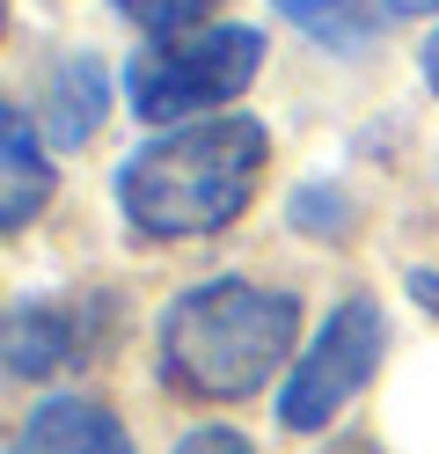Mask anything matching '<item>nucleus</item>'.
Instances as JSON below:
<instances>
[{
  "mask_svg": "<svg viewBox=\"0 0 439 454\" xmlns=\"http://www.w3.org/2000/svg\"><path fill=\"white\" fill-rule=\"evenodd\" d=\"M271 8L293 22V30H308L315 44L359 51V44H373V37L403 15V0H271Z\"/></svg>",
  "mask_w": 439,
  "mask_h": 454,
  "instance_id": "nucleus-9",
  "label": "nucleus"
},
{
  "mask_svg": "<svg viewBox=\"0 0 439 454\" xmlns=\"http://www.w3.org/2000/svg\"><path fill=\"white\" fill-rule=\"evenodd\" d=\"M410 8H439V0H403V15H410Z\"/></svg>",
  "mask_w": 439,
  "mask_h": 454,
  "instance_id": "nucleus-14",
  "label": "nucleus"
},
{
  "mask_svg": "<svg viewBox=\"0 0 439 454\" xmlns=\"http://www.w3.org/2000/svg\"><path fill=\"white\" fill-rule=\"evenodd\" d=\"M8 454H132L125 418L96 395H44L29 403V418L15 425V447Z\"/></svg>",
  "mask_w": 439,
  "mask_h": 454,
  "instance_id": "nucleus-7",
  "label": "nucleus"
},
{
  "mask_svg": "<svg viewBox=\"0 0 439 454\" xmlns=\"http://www.w3.org/2000/svg\"><path fill=\"white\" fill-rule=\"evenodd\" d=\"M418 67H425V89H432V96H439V30H432V37H425V51H418Z\"/></svg>",
  "mask_w": 439,
  "mask_h": 454,
  "instance_id": "nucleus-13",
  "label": "nucleus"
},
{
  "mask_svg": "<svg viewBox=\"0 0 439 454\" xmlns=\"http://www.w3.org/2000/svg\"><path fill=\"white\" fill-rule=\"evenodd\" d=\"M169 454H256L242 433H234V425H191L184 440H176Z\"/></svg>",
  "mask_w": 439,
  "mask_h": 454,
  "instance_id": "nucleus-12",
  "label": "nucleus"
},
{
  "mask_svg": "<svg viewBox=\"0 0 439 454\" xmlns=\"http://www.w3.org/2000/svg\"><path fill=\"white\" fill-rule=\"evenodd\" d=\"M263 74V30L256 22H213L176 44H139L117 89H125L132 118L146 125H198V110H227L234 96Z\"/></svg>",
  "mask_w": 439,
  "mask_h": 454,
  "instance_id": "nucleus-3",
  "label": "nucleus"
},
{
  "mask_svg": "<svg viewBox=\"0 0 439 454\" xmlns=\"http://www.w3.org/2000/svg\"><path fill=\"white\" fill-rule=\"evenodd\" d=\"M110 96H117V81H110V67L96 59V51H59V59L44 67V81H37L44 147L51 154L88 147V139L103 132V118H110Z\"/></svg>",
  "mask_w": 439,
  "mask_h": 454,
  "instance_id": "nucleus-6",
  "label": "nucleus"
},
{
  "mask_svg": "<svg viewBox=\"0 0 439 454\" xmlns=\"http://www.w3.org/2000/svg\"><path fill=\"white\" fill-rule=\"evenodd\" d=\"M380 352H388V316H380L373 294H344L322 330L301 345L293 374L278 388V425L286 433H330V425L351 411L373 374H380Z\"/></svg>",
  "mask_w": 439,
  "mask_h": 454,
  "instance_id": "nucleus-4",
  "label": "nucleus"
},
{
  "mask_svg": "<svg viewBox=\"0 0 439 454\" xmlns=\"http://www.w3.org/2000/svg\"><path fill=\"white\" fill-rule=\"evenodd\" d=\"M293 227H308L315 242H344L351 235V206H337L330 184H301L293 191Z\"/></svg>",
  "mask_w": 439,
  "mask_h": 454,
  "instance_id": "nucleus-11",
  "label": "nucleus"
},
{
  "mask_svg": "<svg viewBox=\"0 0 439 454\" xmlns=\"http://www.w3.org/2000/svg\"><path fill=\"white\" fill-rule=\"evenodd\" d=\"M263 161H271V132L227 110V118H198L132 147L110 176V198L146 242H198L249 213Z\"/></svg>",
  "mask_w": 439,
  "mask_h": 454,
  "instance_id": "nucleus-1",
  "label": "nucleus"
},
{
  "mask_svg": "<svg viewBox=\"0 0 439 454\" xmlns=\"http://www.w3.org/2000/svg\"><path fill=\"white\" fill-rule=\"evenodd\" d=\"M44 198H51V161H44L37 118H29V110H8V118H0V227L22 235V227L44 213Z\"/></svg>",
  "mask_w": 439,
  "mask_h": 454,
  "instance_id": "nucleus-8",
  "label": "nucleus"
},
{
  "mask_svg": "<svg viewBox=\"0 0 439 454\" xmlns=\"http://www.w3.org/2000/svg\"><path fill=\"white\" fill-rule=\"evenodd\" d=\"M301 301L256 278H205L184 286L154 323L161 381L191 403H242L293 359Z\"/></svg>",
  "mask_w": 439,
  "mask_h": 454,
  "instance_id": "nucleus-2",
  "label": "nucleus"
},
{
  "mask_svg": "<svg viewBox=\"0 0 439 454\" xmlns=\"http://www.w3.org/2000/svg\"><path fill=\"white\" fill-rule=\"evenodd\" d=\"M110 15L117 22H132V30L146 44H176V37H198V30H213V0H110Z\"/></svg>",
  "mask_w": 439,
  "mask_h": 454,
  "instance_id": "nucleus-10",
  "label": "nucleus"
},
{
  "mask_svg": "<svg viewBox=\"0 0 439 454\" xmlns=\"http://www.w3.org/2000/svg\"><path fill=\"white\" fill-rule=\"evenodd\" d=\"M96 337H103V301H88V308L81 301H15L0 345H8V374L44 381L74 359H96Z\"/></svg>",
  "mask_w": 439,
  "mask_h": 454,
  "instance_id": "nucleus-5",
  "label": "nucleus"
}]
</instances>
